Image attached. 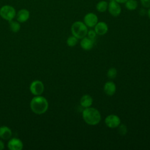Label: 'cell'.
I'll return each mask as SVG.
<instances>
[{
  "label": "cell",
  "mask_w": 150,
  "mask_h": 150,
  "mask_svg": "<svg viewBox=\"0 0 150 150\" xmlns=\"http://www.w3.org/2000/svg\"><path fill=\"white\" fill-rule=\"evenodd\" d=\"M80 43V46L84 50H90L94 46V40H92L88 37H84L81 39Z\"/></svg>",
  "instance_id": "7c38bea8"
},
{
  "label": "cell",
  "mask_w": 150,
  "mask_h": 150,
  "mask_svg": "<svg viewBox=\"0 0 150 150\" xmlns=\"http://www.w3.org/2000/svg\"><path fill=\"white\" fill-rule=\"evenodd\" d=\"M104 91L108 96H112L115 94L116 91V86L115 84L111 81H108L104 84Z\"/></svg>",
  "instance_id": "8fae6325"
},
{
  "label": "cell",
  "mask_w": 150,
  "mask_h": 150,
  "mask_svg": "<svg viewBox=\"0 0 150 150\" xmlns=\"http://www.w3.org/2000/svg\"><path fill=\"white\" fill-rule=\"evenodd\" d=\"M141 5L145 8H150V0H140Z\"/></svg>",
  "instance_id": "603a6c76"
},
{
  "label": "cell",
  "mask_w": 150,
  "mask_h": 150,
  "mask_svg": "<svg viewBox=\"0 0 150 150\" xmlns=\"http://www.w3.org/2000/svg\"><path fill=\"white\" fill-rule=\"evenodd\" d=\"M125 6L127 9L132 11L137 8L138 3L136 0H127L125 2Z\"/></svg>",
  "instance_id": "e0dca14e"
},
{
  "label": "cell",
  "mask_w": 150,
  "mask_h": 150,
  "mask_svg": "<svg viewBox=\"0 0 150 150\" xmlns=\"http://www.w3.org/2000/svg\"><path fill=\"white\" fill-rule=\"evenodd\" d=\"M148 16H149V18L150 19V8L148 11Z\"/></svg>",
  "instance_id": "4316f807"
},
{
  "label": "cell",
  "mask_w": 150,
  "mask_h": 150,
  "mask_svg": "<svg viewBox=\"0 0 150 150\" xmlns=\"http://www.w3.org/2000/svg\"><path fill=\"white\" fill-rule=\"evenodd\" d=\"M108 10L112 16L116 17L121 13V8L119 4L115 0H110L108 4Z\"/></svg>",
  "instance_id": "52a82bcc"
},
{
  "label": "cell",
  "mask_w": 150,
  "mask_h": 150,
  "mask_svg": "<svg viewBox=\"0 0 150 150\" xmlns=\"http://www.w3.org/2000/svg\"><path fill=\"white\" fill-rule=\"evenodd\" d=\"M12 131L9 128L6 126L0 127V138L3 139H8L11 138Z\"/></svg>",
  "instance_id": "9a60e30c"
},
{
  "label": "cell",
  "mask_w": 150,
  "mask_h": 150,
  "mask_svg": "<svg viewBox=\"0 0 150 150\" xmlns=\"http://www.w3.org/2000/svg\"><path fill=\"white\" fill-rule=\"evenodd\" d=\"M87 35L88 36V38H89L90 39H91L92 40H94V39L96 37L97 33L94 30H90L87 32Z\"/></svg>",
  "instance_id": "7402d4cb"
},
{
  "label": "cell",
  "mask_w": 150,
  "mask_h": 150,
  "mask_svg": "<svg viewBox=\"0 0 150 150\" xmlns=\"http://www.w3.org/2000/svg\"><path fill=\"white\" fill-rule=\"evenodd\" d=\"M30 107L34 113L36 114H42L47 111L49 104L45 97L37 96L32 99Z\"/></svg>",
  "instance_id": "7a4b0ae2"
},
{
  "label": "cell",
  "mask_w": 150,
  "mask_h": 150,
  "mask_svg": "<svg viewBox=\"0 0 150 150\" xmlns=\"http://www.w3.org/2000/svg\"><path fill=\"white\" fill-rule=\"evenodd\" d=\"M96 8L98 12H104L108 8V3L105 1H101L97 4Z\"/></svg>",
  "instance_id": "2e32d148"
},
{
  "label": "cell",
  "mask_w": 150,
  "mask_h": 150,
  "mask_svg": "<svg viewBox=\"0 0 150 150\" xmlns=\"http://www.w3.org/2000/svg\"><path fill=\"white\" fill-rule=\"evenodd\" d=\"M16 15L15 8L8 5H4L0 9V16L4 19L10 21H12Z\"/></svg>",
  "instance_id": "277c9868"
},
{
  "label": "cell",
  "mask_w": 150,
  "mask_h": 150,
  "mask_svg": "<svg viewBox=\"0 0 150 150\" xmlns=\"http://www.w3.org/2000/svg\"><path fill=\"white\" fill-rule=\"evenodd\" d=\"M115 1L118 4H123V3H125L127 0H115Z\"/></svg>",
  "instance_id": "484cf974"
},
{
  "label": "cell",
  "mask_w": 150,
  "mask_h": 150,
  "mask_svg": "<svg viewBox=\"0 0 150 150\" xmlns=\"http://www.w3.org/2000/svg\"><path fill=\"white\" fill-rule=\"evenodd\" d=\"M82 116L84 121L88 125H96L101 119V114L98 110L94 107H87L83 111Z\"/></svg>",
  "instance_id": "6da1fadb"
},
{
  "label": "cell",
  "mask_w": 150,
  "mask_h": 150,
  "mask_svg": "<svg viewBox=\"0 0 150 150\" xmlns=\"http://www.w3.org/2000/svg\"><path fill=\"white\" fill-rule=\"evenodd\" d=\"M71 32L72 35L76 38L81 39L86 36L88 29L84 23L81 21H76L72 24Z\"/></svg>",
  "instance_id": "3957f363"
},
{
  "label": "cell",
  "mask_w": 150,
  "mask_h": 150,
  "mask_svg": "<svg viewBox=\"0 0 150 150\" xmlns=\"http://www.w3.org/2000/svg\"><path fill=\"white\" fill-rule=\"evenodd\" d=\"M77 38H76L75 36H71L70 37L68 38V39H67L66 43L67 45L69 46V47H74V46H76L77 43Z\"/></svg>",
  "instance_id": "d6986e66"
},
{
  "label": "cell",
  "mask_w": 150,
  "mask_h": 150,
  "mask_svg": "<svg viewBox=\"0 0 150 150\" xmlns=\"http://www.w3.org/2000/svg\"><path fill=\"white\" fill-rule=\"evenodd\" d=\"M118 133L121 135L123 136L126 134L127 132V128L126 125L124 124H121V125L120 124L119 126L118 127Z\"/></svg>",
  "instance_id": "44dd1931"
},
{
  "label": "cell",
  "mask_w": 150,
  "mask_h": 150,
  "mask_svg": "<svg viewBox=\"0 0 150 150\" xmlns=\"http://www.w3.org/2000/svg\"><path fill=\"white\" fill-rule=\"evenodd\" d=\"M108 30V26L104 22H99L94 26V30L97 35H105Z\"/></svg>",
  "instance_id": "30bf717a"
},
{
  "label": "cell",
  "mask_w": 150,
  "mask_h": 150,
  "mask_svg": "<svg viewBox=\"0 0 150 150\" xmlns=\"http://www.w3.org/2000/svg\"><path fill=\"white\" fill-rule=\"evenodd\" d=\"M97 22L98 17L94 13H88L84 17V23L88 27H94Z\"/></svg>",
  "instance_id": "ba28073f"
},
{
  "label": "cell",
  "mask_w": 150,
  "mask_h": 150,
  "mask_svg": "<svg viewBox=\"0 0 150 150\" xmlns=\"http://www.w3.org/2000/svg\"><path fill=\"white\" fill-rule=\"evenodd\" d=\"M121 123L120 117L115 114H110L105 118V125L110 128H115L119 126Z\"/></svg>",
  "instance_id": "5b68a950"
},
{
  "label": "cell",
  "mask_w": 150,
  "mask_h": 150,
  "mask_svg": "<svg viewBox=\"0 0 150 150\" xmlns=\"http://www.w3.org/2000/svg\"><path fill=\"white\" fill-rule=\"evenodd\" d=\"M9 28L11 30L12 32H18L21 28V25L19 22L16 21H9Z\"/></svg>",
  "instance_id": "ac0fdd59"
},
{
  "label": "cell",
  "mask_w": 150,
  "mask_h": 150,
  "mask_svg": "<svg viewBox=\"0 0 150 150\" xmlns=\"http://www.w3.org/2000/svg\"><path fill=\"white\" fill-rule=\"evenodd\" d=\"M93 98L91 96L88 94L83 95L80 100V103L81 107L84 108H87L91 107L93 104Z\"/></svg>",
  "instance_id": "4fadbf2b"
},
{
  "label": "cell",
  "mask_w": 150,
  "mask_h": 150,
  "mask_svg": "<svg viewBox=\"0 0 150 150\" xmlns=\"http://www.w3.org/2000/svg\"><path fill=\"white\" fill-rule=\"evenodd\" d=\"M4 148V144L2 141H0V150H2Z\"/></svg>",
  "instance_id": "d4e9b609"
},
{
  "label": "cell",
  "mask_w": 150,
  "mask_h": 150,
  "mask_svg": "<svg viewBox=\"0 0 150 150\" xmlns=\"http://www.w3.org/2000/svg\"><path fill=\"white\" fill-rule=\"evenodd\" d=\"M117 69L114 67H111L109 69L107 73V76L108 78L110 79H115L117 76Z\"/></svg>",
  "instance_id": "ffe728a7"
},
{
  "label": "cell",
  "mask_w": 150,
  "mask_h": 150,
  "mask_svg": "<svg viewBox=\"0 0 150 150\" xmlns=\"http://www.w3.org/2000/svg\"><path fill=\"white\" fill-rule=\"evenodd\" d=\"M145 12H146V11H145V9H141V11H140V12H139V14H140L141 16H143V15H145Z\"/></svg>",
  "instance_id": "cb8c5ba5"
},
{
  "label": "cell",
  "mask_w": 150,
  "mask_h": 150,
  "mask_svg": "<svg viewBox=\"0 0 150 150\" xmlns=\"http://www.w3.org/2000/svg\"><path fill=\"white\" fill-rule=\"evenodd\" d=\"M30 90L31 93L35 96H40L44 91V84L39 80L33 81L30 86Z\"/></svg>",
  "instance_id": "8992f818"
},
{
  "label": "cell",
  "mask_w": 150,
  "mask_h": 150,
  "mask_svg": "<svg viewBox=\"0 0 150 150\" xmlns=\"http://www.w3.org/2000/svg\"><path fill=\"white\" fill-rule=\"evenodd\" d=\"M29 12L27 9H21L17 13V20L19 22H25L29 18Z\"/></svg>",
  "instance_id": "5bb4252c"
},
{
  "label": "cell",
  "mask_w": 150,
  "mask_h": 150,
  "mask_svg": "<svg viewBox=\"0 0 150 150\" xmlns=\"http://www.w3.org/2000/svg\"><path fill=\"white\" fill-rule=\"evenodd\" d=\"M8 147L11 150H21L23 148V143L18 138H12L8 142Z\"/></svg>",
  "instance_id": "9c48e42d"
}]
</instances>
